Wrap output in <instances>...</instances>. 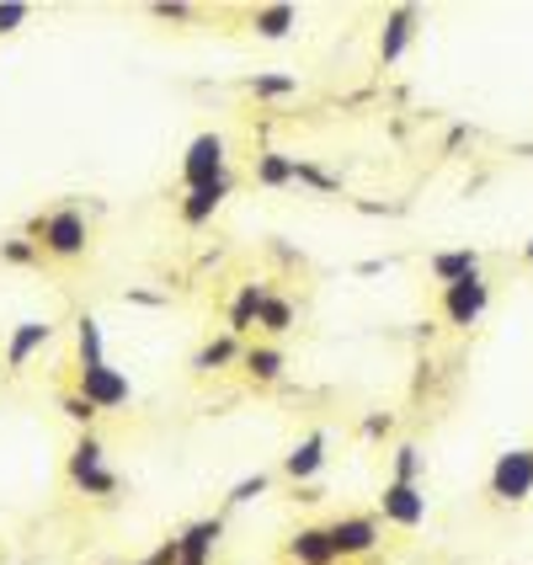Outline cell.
Wrapping results in <instances>:
<instances>
[{"label":"cell","mask_w":533,"mask_h":565,"mask_svg":"<svg viewBox=\"0 0 533 565\" xmlns=\"http://www.w3.org/2000/svg\"><path fill=\"white\" fill-rule=\"evenodd\" d=\"M230 171V145H224V134H198L188 145V156H182V188H203V182H214Z\"/></svg>","instance_id":"5"},{"label":"cell","mask_w":533,"mask_h":565,"mask_svg":"<svg viewBox=\"0 0 533 565\" xmlns=\"http://www.w3.org/2000/svg\"><path fill=\"white\" fill-rule=\"evenodd\" d=\"M427 273L448 288V282H465V278H480V252L475 246H459V252H433L427 256Z\"/></svg>","instance_id":"13"},{"label":"cell","mask_w":533,"mask_h":565,"mask_svg":"<svg viewBox=\"0 0 533 565\" xmlns=\"http://www.w3.org/2000/svg\"><path fill=\"white\" fill-rule=\"evenodd\" d=\"M75 352H81V369L107 363V347H102V320H96V315H81V320H75Z\"/></svg>","instance_id":"21"},{"label":"cell","mask_w":533,"mask_h":565,"mask_svg":"<svg viewBox=\"0 0 533 565\" xmlns=\"http://www.w3.org/2000/svg\"><path fill=\"white\" fill-rule=\"evenodd\" d=\"M294 182H305V188H315V192H337V188H342V182H337L331 171H320V166H310V160H299Z\"/></svg>","instance_id":"27"},{"label":"cell","mask_w":533,"mask_h":565,"mask_svg":"<svg viewBox=\"0 0 533 565\" xmlns=\"http://www.w3.org/2000/svg\"><path fill=\"white\" fill-rule=\"evenodd\" d=\"M256 331H267V337H283V331H294V305L267 288V299H262V315H256Z\"/></svg>","instance_id":"22"},{"label":"cell","mask_w":533,"mask_h":565,"mask_svg":"<svg viewBox=\"0 0 533 565\" xmlns=\"http://www.w3.org/2000/svg\"><path fill=\"white\" fill-rule=\"evenodd\" d=\"M60 411L75 422V427H86L92 433V422H96V406L86 401V395H75V390H64V401H60Z\"/></svg>","instance_id":"25"},{"label":"cell","mask_w":533,"mask_h":565,"mask_svg":"<svg viewBox=\"0 0 533 565\" xmlns=\"http://www.w3.org/2000/svg\"><path fill=\"white\" fill-rule=\"evenodd\" d=\"M395 433V416L390 411H374V416H363V438H390Z\"/></svg>","instance_id":"30"},{"label":"cell","mask_w":533,"mask_h":565,"mask_svg":"<svg viewBox=\"0 0 533 565\" xmlns=\"http://www.w3.org/2000/svg\"><path fill=\"white\" fill-rule=\"evenodd\" d=\"M326 539L337 550V561H358V555H374L379 550V518H363V512H347L337 523H326Z\"/></svg>","instance_id":"7"},{"label":"cell","mask_w":533,"mask_h":565,"mask_svg":"<svg viewBox=\"0 0 533 565\" xmlns=\"http://www.w3.org/2000/svg\"><path fill=\"white\" fill-rule=\"evenodd\" d=\"M416 11L411 6H395L390 17H384V28H379V64H395L401 54L411 49V38H416Z\"/></svg>","instance_id":"11"},{"label":"cell","mask_w":533,"mask_h":565,"mask_svg":"<svg viewBox=\"0 0 533 565\" xmlns=\"http://www.w3.org/2000/svg\"><path fill=\"white\" fill-rule=\"evenodd\" d=\"M288 561L294 565H337V550H331V539L326 529H299V534H288Z\"/></svg>","instance_id":"14"},{"label":"cell","mask_w":533,"mask_h":565,"mask_svg":"<svg viewBox=\"0 0 533 565\" xmlns=\"http://www.w3.org/2000/svg\"><path fill=\"white\" fill-rule=\"evenodd\" d=\"M32 11L22 6V0H0V38H11V32H22V22H28Z\"/></svg>","instance_id":"29"},{"label":"cell","mask_w":533,"mask_h":565,"mask_svg":"<svg viewBox=\"0 0 533 565\" xmlns=\"http://www.w3.org/2000/svg\"><path fill=\"white\" fill-rule=\"evenodd\" d=\"M230 188H235V182H230V171H224V177H214V182H203V188H192L188 198H182V224H188V230H203V224L224 209Z\"/></svg>","instance_id":"9"},{"label":"cell","mask_w":533,"mask_h":565,"mask_svg":"<svg viewBox=\"0 0 533 565\" xmlns=\"http://www.w3.org/2000/svg\"><path fill=\"white\" fill-rule=\"evenodd\" d=\"M64 470H70V480H75L86 497H113V491H118V475L107 470V448H102L96 433H81V438H75Z\"/></svg>","instance_id":"2"},{"label":"cell","mask_w":533,"mask_h":565,"mask_svg":"<svg viewBox=\"0 0 533 565\" xmlns=\"http://www.w3.org/2000/svg\"><path fill=\"white\" fill-rule=\"evenodd\" d=\"M486 310H491V282H486V273L443 288V320H448V326L470 331V326H480V315Z\"/></svg>","instance_id":"4"},{"label":"cell","mask_w":533,"mask_h":565,"mask_svg":"<svg viewBox=\"0 0 533 565\" xmlns=\"http://www.w3.org/2000/svg\"><path fill=\"white\" fill-rule=\"evenodd\" d=\"M379 512H384V523H395V529H422V523H427V491H422V486H406V480H390L384 497H379Z\"/></svg>","instance_id":"8"},{"label":"cell","mask_w":533,"mask_h":565,"mask_svg":"<svg viewBox=\"0 0 533 565\" xmlns=\"http://www.w3.org/2000/svg\"><path fill=\"white\" fill-rule=\"evenodd\" d=\"M241 363H246V374H252L256 384H278L283 369H288L283 347H273V342H252L246 352H241Z\"/></svg>","instance_id":"17"},{"label":"cell","mask_w":533,"mask_h":565,"mask_svg":"<svg viewBox=\"0 0 533 565\" xmlns=\"http://www.w3.org/2000/svg\"><path fill=\"white\" fill-rule=\"evenodd\" d=\"M299 28V6H256L252 11V32L256 38H267V43H278V38H288V32Z\"/></svg>","instance_id":"18"},{"label":"cell","mask_w":533,"mask_h":565,"mask_svg":"<svg viewBox=\"0 0 533 565\" xmlns=\"http://www.w3.org/2000/svg\"><path fill=\"white\" fill-rule=\"evenodd\" d=\"M294 171H299V156H283V150H262L252 166L256 188H288L294 182Z\"/></svg>","instance_id":"19"},{"label":"cell","mask_w":533,"mask_h":565,"mask_svg":"<svg viewBox=\"0 0 533 565\" xmlns=\"http://www.w3.org/2000/svg\"><path fill=\"white\" fill-rule=\"evenodd\" d=\"M326 470V433H305V438L294 443L288 454H283V475L294 480V486H305L315 475Z\"/></svg>","instance_id":"10"},{"label":"cell","mask_w":533,"mask_h":565,"mask_svg":"<svg viewBox=\"0 0 533 565\" xmlns=\"http://www.w3.org/2000/svg\"><path fill=\"white\" fill-rule=\"evenodd\" d=\"M262 299H267V282H241V288H235V299H230V337H246V331H256Z\"/></svg>","instance_id":"15"},{"label":"cell","mask_w":533,"mask_h":565,"mask_svg":"<svg viewBox=\"0 0 533 565\" xmlns=\"http://www.w3.org/2000/svg\"><path fill=\"white\" fill-rule=\"evenodd\" d=\"M523 262H529V267H533V241H529V246H523Z\"/></svg>","instance_id":"32"},{"label":"cell","mask_w":533,"mask_h":565,"mask_svg":"<svg viewBox=\"0 0 533 565\" xmlns=\"http://www.w3.org/2000/svg\"><path fill=\"white\" fill-rule=\"evenodd\" d=\"M28 241L43 256H54V262H81L86 246H92V224H86L81 209H49V214L32 220Z\"/></svg>","instance_id":"1"},{"label":"cell","mask_w":533,"mask_h":565,"mask_svg":"<svg viewBox=\"0 0 533 565\" xmlns=\"http://www.w3.org/2000/svg\"><path fill=\"white\" fill-rule=\"evenodd\" d=\"M267 486H273V475H246V480L230 491V507H246V502H256V497H267Z\"/></svg>","instance_id":"28"},{"label":"cell","mask_w":533,"mask_h":565,"mask_svg":"<svg viewBox=\"0 0 533 565\" xmlns=\"http://www.w3.org/2000/svg\"><path fill=\"white\" fill-rule=\"evenodd\" d=\"M38 246H32L28 235H11V241H0V262H11V267H28V262H38Z\"/></svg>","instance_id":"26"},{"label":"cell","mask_w":533,"mask_h":565,"mask_svg":"<svg viewBox=\"0 0 533 565\" xmlns=\"http://www.w3.org/2000/svg\"><path fill=\"white\" fill-rule=\"evenodd\" d=\"M241 352H246V347H241V337H230V331H224V337H214V342L198 347V358H192V374H220L224 363H235Z\"/></svg>","instance_id":"20"},{"label":"cell","mask_w":533,"mask_h":565,"mask_svg":"<svg viewBox=\"0 0 533 565\" xmlns=\"http://www.w3.org/2000/svg\"><path fill=\"white\" fill-rule=\"evenodd\" d=\"M533 497V448H507L491 465V502L518 507Z\"/></svg>","instance_id":"3"},{"label":"cell","mask_w":533,"mask_h":565,"mask_svg":"<svg viewBox=\"0 0 533 565\" xmlns=\"http://www.w3.org/2000/svg\"><path fill=\"white\" fill-rule=\"evenodd\" d=\"M75 395H86L96 406V416L102 411H118L134 401V384H128V374H118L113 363H96V369H81L75 374Z\"/></svg>","instance_id":"6"},{"label":"cell","mask_w":533,"mask_h":565,"mask_svg":"<svg viewBox=\"0 0 533 565\" xmlns=\"http://www.w3.org/2000/svg\"><path fill=\"white\" fill-rule=\"evenodd\" d=\"M49 342H54V326H49V320H22V326L11 331V342H6V369H11V374L28 369L32 352L49 347Z\"/></svg>","instance_id":"12"},{"label":"cell","mask_w":533,"mask_h":565,"mask_svg":"<svg viewBox=\"0 0 533 565\" xmlns=\"http://www.w3.org/2000/svg\"><path fill=\"white\" fill-rule=\"evenodd\" d=\"M294 92H299L294 75H252V96H267V102H273V96H294Z\"/></svg>","instance_id":"24"},{"label":"cell","mask_w":533,"mask_h":565,"mask_svg":"<svg viewBox=\"0 0 533 565\" xmlns=\"http://www.w3.org/2000/svg\"><path fill=\"white\" fill-rule=\"evenodd\" d=\"M160 22H188L192 17V6H182V0H160V6H150Z\"/></svg>","instance_id":"31"},{"label":"cell","mask_w":533,"mask_h":565,"mask_svg":"<svg viewBox=\"0 0 533 565\" xmlns=\"http://www.w3.org/2000/svg\"><path fill=\"white\" fill-rule=\"evenodd\" d=\"M224 539V518H198L188 534L177 539V555H192V561H209Z\"/></svg>","instance_id":"16"},{"label":"cell","mask_w":533,"mask_h":565,"mask_svg":"<svg viewBox=\"0 0 533 565\" xmlns=\"http://www.w3.org/2000/svg\"><path fill=\"white\" fill-rule=\"evenodd\" d=\"M395 480L422 486V448H416V443H401V448H395Z\"/></svg>","instance_id":"23"}]
</instances>
